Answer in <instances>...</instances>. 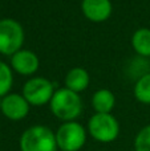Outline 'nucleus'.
I'll return each instance as SVG.
<instances>
[{
  "instance_id": "1",
  "label": "nucleus",
  "mask_w": 150,
  "mask_h": 151,
  "mask_svg": "<svg viewBox=\"0 0 150 151\" xmlns=\"http://www.w3.org/2000/svg\"><path fill=\"white\" fill-rule=\"evenodd\" d=\"M49 106L53 114L64 122L74 121L81 114L82 110L81 98L79 93H74L66 88L58 89L55 91L49 102Z\"/></svg>"
},
{
  "instance_id": "2",
  "label": "nucleus",
  "mask_w": 150,
  "mask_h": 151,
  "mask_svg": "<svg viewBox=\"0 0 150 151\" xmlns=\"http://www.w3.org/2000/svg\"><path fill=\"white\" fill-rule=\"evenodd\" d=\"M21 151H57L56 134L47 126L36 125L27 129L20 138Z\"/></svg>"
},
{
  "instance_id": "3",
  "label": "nucleus",
  "mask_w": 150,
  "mask_h": 151,
  "mask_svg": "<svg viewBox=\"0 0 150 151\" xmlns=\"http://www.w3.org/2000/svg\"><path fill=\"white\" fill-rule=\"evenodd\" d=\"M24 42V29L13 19L0 20V53L13 56L21 49Z\"/></svg>"
},
{
  "instance_id": "4",
  "label": "nucleus",
  "mask_w": 150,
  "mask_h": 151,
  "mask_svg": "<svg viewBox=\"0 0 150 151\" xmlns=\"http://www.w3.org/2000/svg\"><path fill=\"white\" fill-rule=\"evenodd\" d=\"M88 130L96 141L101 143H110L118 137V121L112 114H94L89 119Z\"/></svg>"
},
{
  "instance_id": "5",
  "label": "nucleus",
  "mask_w": 150,
  "mask_h": 151,
  "mask_svg": "<svg viewBox=\"0 0 150 151\" xmlns=\"http://www.w3.org/2000/svg\"><path fill=\"white\" fill-rule=\"evenodd\" d=\"M56 141L57 147L61 151H79L87 142V133L80 123L74 121L65 122L58 127Z\"/></svg>"
},
{
  "instance_id": "6",
  "label": "nucleus",
  "mask_w": 150,
  "mask_h": 151,
  "mask_svg": "<svg viewBox=\"0 0 150 151\" xmlns=\"http://www.w3.org/2000/svg\"><path fill=\"white\" fill-rule=\"evenodd\" d=\"M55 90L49 80L44 77H35L27 81L23 88V97L32 106H43L49 104Z\"/></svg>"
},
{
  "instance_id": "7",
  "label": "nucleus",
  "mask_w": 150,
  "mask_h": 151,
  "mask_svg": "<svg viewBox=\"0 0 150 151\" xmlns=\"http://www.w3.org/2000/svg\"><path fill=\"white\" fill-rule=\"evenodd\" d=\"M3 114L12 121H20L27 117L29 111V104L20 94H7L1 99Z\"/></svg>"
},
{
  "instance_id": "8",
  "label": "nucleus",
  "mask_w": 150,
  "mask_h": 151,
  "mask_svg": "<svg viewBox=\"0 0 150 151\" xmlns=\"http://www.w3.org/2000/svg\"><path fill=\"white\" fill-rule=\"evenodd\" d=\"M81 9L85 17L94 23H101L109 19L112 13L110 0H82Z\"/></svg>"
},
{
  "instance_id": "9",
  "label": "nucleus",
  "mask_w": 150,
  "mask_h": 151,
  "mask_svg": "<svg viewBox=\"0 0 150 151\" xmlns=\"http://www.w3.org/2000/svg\"><path fill=\"white\" fill-rule=\"evenodd\" d=\"M11 65H12L13 70L17 72L19 74L29 76L33 74L39 69V58L31 50L20 49L12 56Z\"/></svg>"
},
{
  "instance_id": "10",
  "label": "nucleus",
  "mask_w": 150,
  "mask_h": 151,
  "mask_svg": "<svg viewBox=\"0 0 150 151\" xmlns=\"http://www.w3.org/2000/svg\"><path fill=\"white\" fill-rule=\"evenodd\" d=\"M116 104V97L108 89H100L92 97V106L98 114H110Z\"/></svg>"
},
{
  "instance_id": "11",
  "label": "nucleus",
  "mask_w": 150,
  "mask_h": 151,
  "mask_svg": "<svg viewBox=\"0 0 150 151\" xmlns=\"http://www.w3.org/2000/svg\"><path fill=\"white\" fill-rule=\"evenodd\" d=\"M89 85V74L82 68H73L65 77V88L74 93L85 90Z\"/></svg>"
},
{
  "instance_id": "12",
  "label": "nucleus",
  "mask_w": 150,
  "mask_h": 151,
  "mask_svg": "<svg viewBox=\"0 0 150 151\" xmlns=\"http://www.w3.org/2000/svg\"><path fill=\"white\" fill-rule=\"evenodd\" d=\"M134 50L141 57H150V29L141 28L134 32L132 39Z\"/></svg>"
},
{
  "instance_id": "13",
  "label": "nucleus",
  "mask_w": 150,
  "mask_h": 151,
  "mask_svg": "<svg viewBox=\"0 0 150 151\" xmlns=\"http://www.w3.org/2000/svg\"><path fill=\"white\" fill-rule=\"evenodd\" d=\"M134 97L141 104L150 105V73L137 80L134 85Z\"/></svg>"
},
{
  "instance_id": "14",
  "label": "nucleus",
  "mask_w": 150,
  "mask_h": 151,
  "mask_svg": "<svg viewBox=\"0 0 150 151\" xmlns=\"http://www.w3.org/2000/svg\"><path fill=\"white\" fill-rule=\"evenodd\" d=\"M12 72L5 63L0 61V97L7 96L12 86Z\"/></svg>"
},
{
  "instance_id": "15",
  "label": "nucleus",
  "mask_w": 150,
  "mask_h": 151,
  "mask_svg": "<svg viewBox=\"0 0 150 151\" xmlns=\"http://www.w3.org/2000/svg\"><path fill=\"white\" fill-rule=\"evenodd\" d=\"M136 151H150V125L140 130L134 139Z\"/></svg>"
},
{
  "instance_id": "16",
  "label": "nucleus",
  "mask_w": 150,
  "mask_h": 151,
  "mask_svg": "<svg viewBox=\"0 0 150 151\" xmlns=\"http://www.w3.org/2000/svg\"><path fill=\"white\" fill-rule=\"evenodd\" d=\"M0 109H1V99H0Z\"/></svg>"
},
{
  "instance_id": "17",
  "label": "nucleus",
  "mask_w": 150,
  "mask_h": 151,
  "mask_svg": "<svg viewBox=\"0 0 150 151\" xmlns=\"http://www.w3.org/2000/svg\"><path fill=\"white\" fill-rule=\"evenodd\" d=\"M60 151H61V150H60Z\"/></svg>"
}]
</instances>
